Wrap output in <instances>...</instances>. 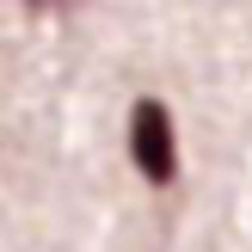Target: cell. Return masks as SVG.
<instances>
[{
  "instance_id": "obj_1",
  "label": "cell",
  "mask_w": 252,
  "mask_h": 252,
  "mask_svg": "<svg viewBox=\"0 0 252 252\" xmlns=\"http://www.w3.org/2000/svg\"><path fill=\"white\" fill-rule=\"evenodd\" d=\"M129 160L148 185H172L179 179V142H172V111L160 98H135L129 111Z\"/></svg>"
},
{
  "instance_id": "obj_2",
  "label": "cell",
  "mask_w": 252,
  "mask_h": 252,
  "mask_svg": "<svg viewBox=\"0 0 252 252\" xmlns=\"http://www.w3.org/2000/svg\"><path fill=\"white\" fill-rule=\"evenodd\" d=\"M25 6H31V12H68L74 0H25Z\"/></svg>"
}]
</instances>
